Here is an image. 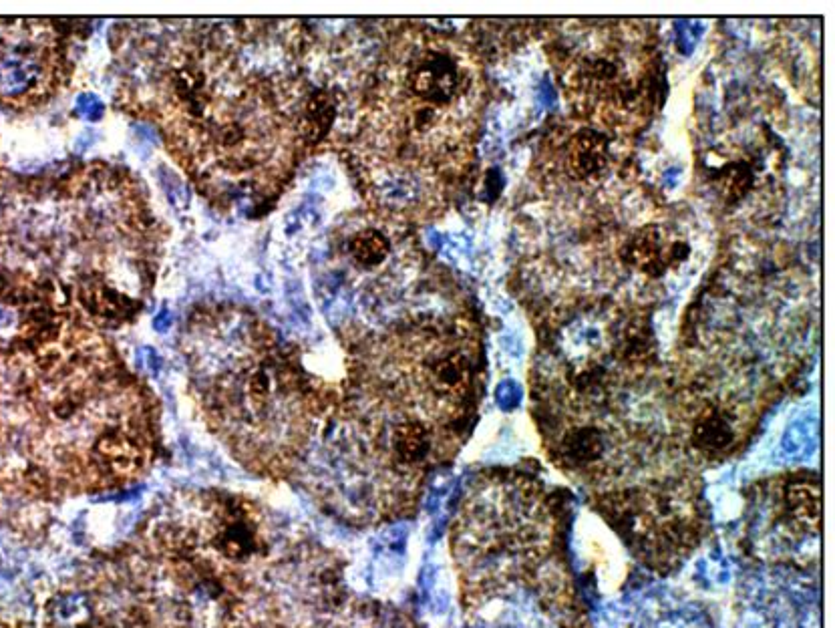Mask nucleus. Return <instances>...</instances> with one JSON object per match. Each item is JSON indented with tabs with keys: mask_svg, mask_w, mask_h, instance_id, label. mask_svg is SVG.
I'll return each mask as SVG.
<instances>
[{
	"mask_svg": "<svg viewBox=\"0 0 835 628\" xmlns=\"http://www.w3.org/2000/svg\"><path fill=\"white\" fill-rule=\"evenodd\" d=\"M459 81V67L445 53H427L419 57L407 73L409 91L431 107L451 103L459 91Z\"/></svg>",
	"mask_w": 835,
	"mask_h": 628,
	"instance_id": "f257e3e1",
	"label": "nucleus"
},
{
	"mask_svg": "<svg viewBox=\"0 0 835 628\" xmlns=\"http://www.w3.org/2000/svg\"><path fill=\"white\" fill-rule=\"evenodd\" d=\"M608 157H610V143L602 133L594 129L578 131L568 141V147H566L568 174L578 182L594 180L606 170Z\"/></svg>",
	"mask_w": 835,
	"mask_h": 628,
	"instance_id": "f03ea898",
	"label": "nucleus"
},
{
	"mask_svg": "<svg viewBox=\"0 0 835 628\" xmlns=\"http://www.w3.org/2000/svg\"><path fill=\"white\" fill-rule=\"evenodd\" d=\"M666 246L662 244V234L654 226L638 230L622 248L620 256L624 264L638 270L644 276L660 278L666 272Z\"/></svg>",
	"mask_w": 835,
	"mask_h": 628,
	"instance_id": "7ed1b4c3",
	"label": "nucleus"
},
{
	"mask_svg": "<svg viewBox=\"0 0 835 628\" xmlns=\"http://www.w3.org/2000/svg\"><path fill=\"white\" fill-rule=\"evenodd\" d=\"M429 387L441 397H457L467 389L469 363L459 353H449L435 359L427 369Z\"/></svg>",
	"mask_w": 835,
	"mask_h": 628,
	"instance_id": "20e7f679",
	"label": "nucleus"
},
{
	"mask_svg": "<svg viewBox=\"0 0 835 628\" xmlns=\"http://www.w3.org/2000/svg\"><path fill=\"white\" fill-rule=\"evenodd\" d=\"M735 439L731 421L717 409H707L701 413L693 427V441L699 449L705 451H723Z\"/></svg>",
	"mask_w": 835,
	"mask_h": 628,
	"instance_id": "39448f33",
	"label": "nucleus"
},
{
	"mask_svg": "<svg viewBox=\"0 0 835 628\" xmlns=\"http://www.w3.org/2000/svg\"><path fill=\"white\" fill-rule=\"evenodd\" d=\"M604 437L596 427L572 429L562 443V455L570 465H592L604 453Z\"/></svg>",
	"mask_w": 835,
	"mask_h": 628,
	"instance_id": "423d86ee",
	"label": "nucleus"
},
{
	"mask_svg": "<svg viewBox=\"0 0 835 628\" xmlns=\"http://www.w3.org/2000/svg\"><path fill=\"white\" fill-rule=\"evenodd\" d=\"M83 304L87 306V310L99 319H121L125 314L131 312L133 304L129 298H125L123 294L111 290L109 286L95 282V284H87L83 286L81 292Z\"/></svg>",
	"mask_w": 835,
	"mask_h": 628,
	"instance_id": "0eeeda50",
	"label": "nucleus"
},
{
	"mask_svg": "<svg viewBox=\"0 0 835 628\" xmlns=\"http://www.w3.org/2000/svg\"><path fill=\"white\" fill-rule=\"evenodd\" d=\"M431 449V435L419 421H407L393 433V451L403 463H419Z\"/></svg>",
	"mask_w": 835,
	"mask_h": 628,
	"instance_id": "6e6552de",
	"label": "nucleus"
},
{
	"mask_svg": "<svg viewBox=\"0 0 835 628\" xmlns=\"http://www.w3.org/2000/svg\"><path fill=\"white\" fill-rule=\"evenodd\" d=\"M787 510L795 522L817 532L821 520L819 488L815 484H793L785 496Z\"/></svg>",
	"mask_w": 835,
	"mask_h": 628,
	"instance_id": "1a4fd4ad",
	"label": "nucleus"
},
{
	"mask_svg": "<svg viewBox=\"0 0 835 628\" xmlns=\"http://www.w3.org/2000/svg\"><path fill=\"white\" fill-rule=\"evenodd\" d=\"M216 548L234 560H242L250 556L256 548L254 528L244 518H232L226 522L216 536Z\"/></svg>",
	"mask_w": 835,
	"mask_h": 628,
	"instance_id": "9d476101",
	"label": "nucleus"
},
{
	"mask_svg": "<svg viewBox=\"0 0 835 628\" xmlns=\"http://www.w3.org/2000/svg\"><path fill=\"white\" fill-rule=\"evenodd\" d=\"M715 188H717L719 196L725 202L735 204V202L743 200L751 192V188H753V170L745 162H733V164L725 166L717 174Z\"/></svg>",
	"mask_w": 835,
	"mask_h": 628,
	"instance_id": "9b49d317",
	"label": "nucleus"
},
{
	"mask_svg": "<svg viewBox=\"0 0 835 628\" xmlns=\"http://www.w3.org/2000/svg\"><path fill=\"white\" fill-rule=\"evenodd\" d=\"M389 250H391L389 240L379 230H363V232L355 234L351 238V242H349L351 256L361 266H367V268H373V266L383 264L387 260V256H389Z\"/></svg>",
	"mask_w": 835,
	"mask_h": 628,
	"instance_id": "f8f14e48",
	"label": "nucleus"
},
{
	"mask_svg": "<svg viewBox=\"0 0 835 628\" xmlns=\"http://www.w3.org/2000/svg\"><path fill=\"white\" fill-rule=\"evenodd\" d=\"M582 85L596 93H608L618 81V67L606 59H588L580 67Z\"/></svg>",
	"mask_w": 835,
	"mask_h": 628,
	"instance_id": "ddd939ff",
	"label": "nucleus"
},
{
	"mask_svg": "<svg viewBox=\"0 0 835 628\" xmlns=\"http://www.w3.org/2000/svg\"><path fill=\"white\" fill-rule=\"evenodd\" d=\"M87 612V598L83 594H71L59 604V616L65 622H81Z\"/></svg>",
	"mask_w": 835,
	"mask_h": 628,
	"instance_id": "4468645a",
	"label": "nucleus"
},
{
	"mask_svg": "<svg viewBox=\"0 0 835 628\" xmlns=\"http://www.w3.org/2000/svg\"><path fill=\"white\" fill-rule=\"evenodd\" d=\"M664 258H666V266H679L689 258V246L685 242H675L671 246H666Z\"/></svg>",
	"mask_w": 835,
	"mask_h": 628,
	"instance_id": "2eb2a0df",
	"label": "nucleus"
},
{
	"mask_svg": "<svg viewBox=\"0 0 835 628\" xmlns=\"http://www.w3.org/2000/svg\"><path fill=\"white\" fill-rule=\"evenodd\" d=\"M170 325H172L170 312H167V310H161V312L157 314V319L153 321V327H155L157 331H167V329H170Z\"/></svg>",
	"mask_w": 835,
	"mask_h": 628,
	"instance_id": "dca6fc26",
	"label": "nucleus"
}]
</instances>
